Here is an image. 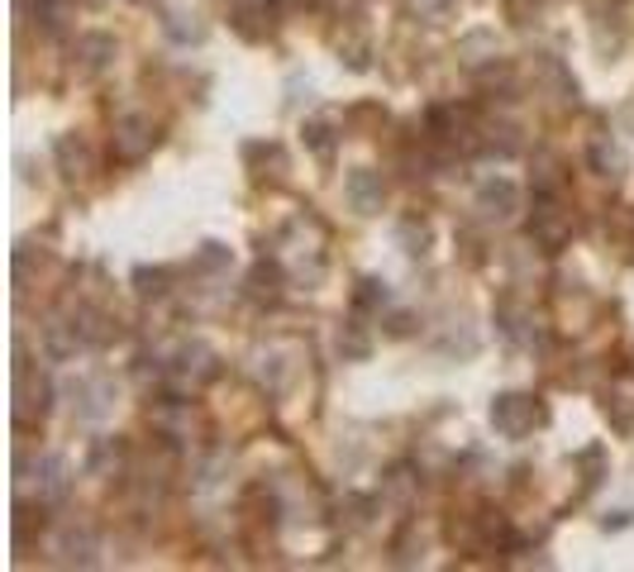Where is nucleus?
I'll return each instance as SVG.
<instances>
[{"label":"nucleus","mask_w":634,"mask_h":572,"mask_svg":"<svg viewBox=\"0 0 634 572\" xmlns=\"http://www.w3.org/2000/svg\"><path fill=\"white\" fill-rule=\"evenodd\" d=\"M549 425V410H544V401L530 396V392H501L492 401V429L501 439H530L535 429H544Z\"/></svg>","instance_id":"obj_1"},{"label":"nucleus","mask_w":634,"mask_h":572,"mask_svg":"<svg viewBox=\"0 0 634 572\" xmlns=\"http://www.w3.org/2000/svg\"><path fill=\"white\" fill-rule=\"evenodd\" d=\"M52 406V382L44 372L34 368L30 358H24V348L15 354V429H34V425H44V415Z\"/></svg>","instance_id":"obj_2"},{"label":"nucleus","mask_w":634,"mask_h":572,"mask_svg":"<svg viewBox=\"0 0 634 572\" xmlns=\"http://www.w3.org/2000/svg\"><path fill=\"white\" fill-rule=\"evenodd\" d=\"M167 377H172V386H177V392H201L206 382H215V377H220L215 348L201 344V339L181 344L177 358H172V368H167Z\"/></svg>","instance_id":"obj_3"},{"label":"nucleus","mask_w":634,"mask_h":572,"mask_svg":"<svg viewBox=\"0 0 634 572\" xmlns=\"http://www.w3.org/2000/svg\"><path fill=\"white\" fill-rule=\"evenodd\" d=\"M52 553H58V563L68 568H96L101 563V535L91 520H68V525H58V535H52Z\"/></svg>","instance_id":"obj_4"},{"label":"nucleus","mask_w":634,"mask_h":572,"mask_svg":"<svg viewBox=\"0 0 634 572\" xmlns=\"http://www.w3.org/2000/svg\"><path fill=\"white\" fill-rule=\"evenodd\" d=\"M530 239L544 253H563L573 239V215L559 205V196H535V215H530Z\"/></svg>","instance_id":"obj_5"},{"label":"nucleus","mask_w":634,"mask_h":572,"mask_svg":"<svg viewBox=\"0 0 634 572\" xmlns=\"http://www.w3.org/2000/svg\"><path fill=\"white\" fill-rule=\"evenodd\" d=\"M153 143H157V124L149 115H125V120H115V134H110L115 163H125V167L143 163L153 153Z\"/></svg>","instance_id":"obj_6"},{"label":"nucleus","mask_w":634,"mask_h":572,"mask_svg":"<svg viewBox=\"0 0 634 572\" xmlns=\"http://www.w3.org/2000/svg\"><path fill=\"white\" fill-rule=\"evenodd\" d=\"M343 196L359 215H381V201H387V181H381L377 167H353L343 177Z\"/></svg>","instance_id":"obj_7"},{"label":"nucleus","mask_w":634,"mask_h":572,"mask_svg":"<svg viewBox=\"0 0 634 572\" xmlns=\"http://www.w3.org/2000/svg\"><path fill=\"white\" fill-rule=\"evenodd\" d=\"M277 20H282V15L272 10V0H234V10H230V24L239 29V38H248V44L272 38Z\"/></svg>","instance_id":"obj_8"},{"label":"nucleus","mask_w":634,"mask_h":572,"mask_svg":"<svg viewBox=\"0 0 634 572\" xmlns=\"http://www.w3.org/2000/svg\"><path fill=\"white\" fill-rule=\"evenodd\" d=\"M72 415L77 420H105L115 406V382L110 377H82V382H72Z\"/></svg>","instance_id":"obj_9"},{"label":"nucleus","mask_w":634,"mask_h":572,"mask_svg":"<svg viewBox=\"0 0 634 572\" xmlns=\"http://www.w3.org/2000/svg\"><path fill=\"white\" fill-rule=\"evenodd\" d=\"M515 211H520V187L506 177H492L478 187V215L482 219H496V225H506V219H515Z\"/></svg>","instance_id":"obj_10"},{"label":"nucleus","mask_w":634,"mask_h":572,"mask_svg":"<svg viewBox=\"0 0 634 572\" xmlns=\"http://www.w3.org/2000/svg\"><path fill=\"white\" fill-rule=\"evenodd\" d=\"M34 487H38V505H62V501H68V491H72V467H68V458H58V453L38 458Z\"/></svg>","instance_id":"obj_11"},{"label":"nucleus","mask_w":634,"mask_h":572,"mask_svg":"<svg viewBox=\"0 0 634 572\" xmlns=\"http://www.w3.org/2000/svg\"><path fill=\"white\" fill-rule=\"evenodd\" d=\"M52 163H58V172L68 181H86L91 172H96L91 143L82 134H58V143H52Z\"/></svg>","instance_id":"obj_12"},{"label":"nucleus","mask_w":634,"mask_h":572,"mask_svg":"<svg viewBox=\"0 0 634 572\" xmlns=\"http://www.w3.org/2000/svg\"><path fill=\"white\" fill-rule=\"evenodd\" d=\"M496 330L506 334L515 348H535L539 344V320H535V310L520 306V301H501L496 306Z\"/></svg>","instance_id":"obj_13"},{"label":"nucleus","mask_w":634,"mask_h":572,"mask_svg":"<svg viewBox=\"0 0 634 572\" xmlns=\"http://www.w3.org/2000/svg\"><path fill=\"white\" fill-rule=\"evenodd\" d=\"M72 53H77V72H82V76H101V72L115 68V58H120V44H115L110 34H82Z\"/></svg>","instance_id":"obj_14"},{"label":"nucleus","mask_w":634,"mask_h":572,"mask_svg":"<svg viewBox=\"0 0 634 572\" xmlns=\"http://www.w3.org/2000/svg\"><path fill=\"white\" fill-rule=\"evenodd\" d=\"M44 354L52 362H72L77 354H86V339L77 334L72 315H48V324H44Z\"/></svg>","instance_id":"obj_15"},{"label":"nucleus","mask_w":634,"mask_h":572,"mask_svg":"<svg viewBox=\"0 0 634 572\" xmlns=\"http://www.w3.org/2000/svg\"><path fill=\"white\" fill-rule=\"evenodd\" d=\"M282 286H286V272L277 258H258L254 267H248V301H258V306H272V301H282Z\"/></svg>","instance_id":"obj_16"},{"label":"nucleus","mask_w":634,"mask_h":572,"mask_svg":"<svg viewBox=\"0 0 634 572\" xmlns=\"http://www.w3.org/2000/svg\"><path fill=\"white\" fill-rule=\"evenodd\" d=\"M244 158H248V167H254L258 181H282L286 167H292V163H286V148H282V143H248Z\"/></svg>","instance_id":"obj_17"},{"label":"nucleus","mask_w":634,"mask_h":572,"mask_svg":"<svg viewBox=\"0 0 634 572\" xmlns=\"http://www.w3.org/2000/svg\"><path fill=\"white\" fill-rule=\"evenodd\" d=\"M125 439L120 434H101L96 444H91V453H86V473L91 477H115L125 467Z\"/></svg>","instance_id":"obj_18"},{"label":"nucleus","mask_w":634,"mask_h":572,"mask_svg":"<svg viewBox=\"0 0 634 572\" xmlns=\"http://www.w3.org/2000/svg\"><path fill=\"white\" fill-rule=\"evenodd\" d=\"M72 324H77V334L86 339V348H105V344L115 339L110 315H101L96 306H77V310H72Z\"/></svg>","instance_id":"obj_19"},{"label":"nucleus","mask_w":634,"mask_h":572,"mask_svg":"<svg viewBox=\"0 0 634 572\" xmlns=\"http://www.w3.org/2000/svg\"><path fill=\"white\" fill-rule=\"evenodd\" d=\"M387 306H391V286L381 277H359V286H353V310L359 315H381Z\"/></svg>","instance_id":"obj_20"},{"label":"nucleus","mask_w":634,"mask_h":572,"mask_svg":"<svg viewBox=\"0 0 634 572\" xmlns=\"http://www.w3.org/2000/svg\"><path fill=\"white\" fill-rule=\"evenodd\" d=\"M535 196H559L563 191V163L553 153H535V172H530Z\"/></svg>","instance_id":"obj_21"},{"label":"nucleus","mask_w":634,"mask_h":572,"mask_svg":"<svg viewBox=\"0 0 634 572\" xmlns=\"http://www.w3.org/2000/svg\"><path fill=\"white\" fill-rule=\"evenodd\" d=\"M587 163H591V172H601V177H625V153L615 148L611 139H597L587 148Z\"/></svg>","instance_id":"obj_22"},{"label":"nucleus","mask_w":634,"mask_h":572,"mask_svg":"<svg viewBox=\"0 0 634 572\" xmlns=\"http://www.w3.org/2000/svg\"><path fill=\"white\" fill-rule=\"evenodd\" d=\"M172 291V272L167 267H134V296L139 301H163Z\"/></svg>","instance_id":"obj_23"},{"label":"nucleus","mask_w":634,"mask_h":572,"mask_svg":"<svg viewBox=\"0 0 634 572\" xmlns=\"http://www.w3.org/2000/svg\"><path fill=\"white\" fill-rule=\"evenodd\" d=\"M163 29H167L172 44H201V38H206L201 15H187V10H172V15L163 20Z\"/></svg>","instance_id":"obj_24"},{"label":"nucleus","mask_w":634,"mask_h":572,"mask_svg":"<svg viewBox=\"0 0 634 572\" xmlns=\"http://www.w3.org/2000/svg\"><path fill=\"white\" fill-rule=\"evenodd\" d=\"M458 10V0H406V15L415 24H448Z\"/></svg>","instance_id":"obj_25"},{"label":"nucleus","mask_w":634,"mask_h":572,"mask_svg":"<svg viewBox=\"0 0 634 572\" xmlns=\"http://www.w3.org/2000/svg\"><path fill=\"white\" fill-rule=\"evenodd\" d=\"M301 134H306V148L315 153V158H334V124L329 120H306V129H301Z\"/></svg>","instance_id":"obj_26"},{"label":"nucleus","mask_w":634,"mask_h":572,"mask_svg":"<svg viewBox=\"0 0 634 572\" xmlns=\"http://www.w3.org/2000/svg\"><path fill=\"white\" fill-rule=\"evenodd\" d=\"M339 354H343V358H367V354H373V344H367L359 315H353V320L339 330Z\"/></svg>","instance_id":"obj_27"},{"label":"nucleus","mask_w":634,"mask_h":572,"mask_svg":"<svg viewBox=\"0 0 634 572\" xmlns=\"http://www.w3.org/2000/svg\"><path fill=\"white\" fill-rule=\"evenodd\" d=\"M230 263H234V253L224 249V243H215V239H206L201 253H196V267H201V272H230Z\"/></svg>","instance_id":"obj_28"},{"label":"nucleus","mask_w":634,"mask_h":572,"mask_svg":"<svg viewBox=\"0 0 634 572\" xmlns=\"http://www.w3.org/2000/svg\"><path fill=\"white\" fill-rule=\"evenodd\" d=\"M367 58H373V48H367L363 38H349V44H339V62H343L349 72H367V68H373Z\"/></svg>","instance_id":"obj_29"},{"label":"nucleus","mask_w":634,"mask_h":572,"mask_svg":"<svg viewBox=\"0 0 634 572\" xmlns=\"http://www.w3.org/2000/svg\"><path fill=\"white\" fill-rule=\"evenodd\" d=\"M401 239L411 243V249H406V253H425V243H430V229H425V225H415V219H411V225H401Z\"/></svg>","instance_id":"obj_30"},{"label":"nucleus","mask_w":634,"mask_h":572,"mask_svg":"<svg viewBox=\"0 0 634 572\" xmlns=\"http://www.w3.org/2000/svg\"><path fill=\"white\" fill-rule=\"evenodd\" d=\"M387 334H396V339L415 334V315H406V310H401V315H391V320H387Z\"/></svg>","instance_id":"obj_31"},{"label":"nucleus","mask_w":634,"mask_h":572,"mask_svg":"<svg viewBox=\"0 0 634 572\" xmlns=\"http://www.w3.org/2000/svg\"><path fill=\"white\" fill-rule=\"evenodd\" d=\"M625 525H630V511H615V515L601 520V529H625Z\"/></svg>","instance_id":"obj_32"},{"label":"nucleus","mask_w":634,"mask_h":572,"mask_svg":"<svg viewBox=\"0 0 634 572\" xmlns=\"http://www.w3.org/2000/svg\"><path fill=\"white\" fill-rule=\"evenodd\" d=\"M301 5H306V0H272L277 15H292V10H301Z\"/></svg>","instance_id":"obj_33"},{"label":"nucleus","mask_w":634,"mask_h":572,"mask_svg":"<svg viewBox=\"0 0 634 572\" xmlns=\"http://www.w3.org/2000/svg\"><path fill=\"white\" fill-rule=\"evenodd\" d=\"M82 5H86V10H105V5H110V0H82Z\"/></svg>","instance_id":"obj_34"},{"label":"nucleus","mask_w":634,"mask_h":572,"mask_svg":"<svg viewBox=\"0 0 634 572\" xmlns=\"http://www.w3.org/2000/svg\"><path fill=\"white\" fill-rule=\"evenodd\" d=\"M134 5H153V0H134Z\"/></svg>","instance_id":"obj_35"}]
</instances>
